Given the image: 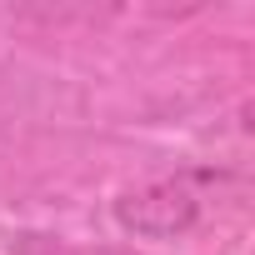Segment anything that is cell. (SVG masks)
I'll return each mask as SVG.
<instances>
[{
  "instance_id": "2",
  "label": "cell",
  "mask_w": 255,
  "mask_h": 255,
  "mask_svg": "<svg viewBox=\"0 0 255 255\" xmlns=\"http://www.w3.org/2000/svg\"><path fill=\"white\" fill-rule=\"evenodd\" d=\"M95 255H145V250H135V245H110V250H95Z\"/></svg>"
},
{
  "instance_id": "1",
  "label": "cell",
  "mask_w": 255,
  "mask_h": 255,
  "mask_svg": "<svg viewBox=\"0 0 255 255\" xmlns=\"http://www.w3.org/2000/svg\"><path fill=\"white\" fill-rule=\"evenodd\" d=\"M110 215L135 240H175L200 225V195L185 180H150L135 190H120Z\"/></svg>"
}]
</instances>
